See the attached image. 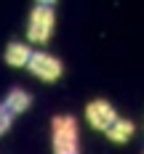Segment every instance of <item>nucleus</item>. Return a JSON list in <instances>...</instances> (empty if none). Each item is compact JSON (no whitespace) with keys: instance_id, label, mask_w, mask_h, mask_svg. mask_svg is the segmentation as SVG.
Returning a JSON list of instances; mask_svg holds the SVG:
<instances>
[{"instance_id":"nucleus-9","label":"nucleus","mask_w":144,"mask_h":154,"mask_svg":"<svg viewBox=\"0 0 144 154\" xmlns=\"http://www.w3.org/2000/svg\"><path fill=\"white\" fill-rule=\"evenodd\" d=\"M37 3H40V5H51V8H53V3H56V0H37Z\"/></svg>"},{"instance_id":"nucleus-3","label":"nucleus","mask_w":144,"mask_h":154,"mask_svg":"<svg viewBox=\"0 0 144 154\" xmlns=\"http://www.w3.org/2000/svg\"><path fill=\"white\" fill-rule=\"evenodd\" d=\"M27 66H30L32 75L37 77V80H43V82H53V80H59V75H62V61L56 56H51V53H43V51L32 53Z\"/></svg>"},{"instance_id":"nucleus-5","label":"nucleus","mask_w":144,"mask_h":154,"mask_svg":"<svg viewBox=\"0 0 144 154\" xmlns=\"http://www.w3.org/2000/svg\"><path fill=\"white\" fill-rule=\"evenodd\" d=\"M32 56V48H27L24 43H11V45L5 48V64L8 66H27V61H30Z\"/></svg>"},{"instance_id":"nucleus-1","label":"nucleus","mask_w":144,"mask_h":154,"mask_svg":"<svg viewBox=\"0 0 144 154\" xmlns=\"http://www.w3.org/2000/svg\"><path fill=\"white\" fill-rule=\"evenodd\" d=\"M53 152L78 154V122H75V117H69V114L53 117Z\"/></svg>"},{"instance_id":"nucleus-2","label":"nucleus","mask_w":144,"mask_h":154,"mask_svg":"<svg viewBox=\"0 0 144 154\" xmlns=\"http://www.w3.org/2000/svg\"><path fill=\"white\" fill-rule=\"evenodd\" d=\"M53 8L51 5H35V11L30 14V24H27V37L32 43H48L53 35Z\"/></svg>"},{"instance_id":"nucleus-8","label":"nucleus","mask_w":144,"mask_h":154,"mask_svg":"<svg viewBox=\"0 0 144 154\" xmlns=\"http://www.w3.org/2000/svg\"><path fill=\"white\" fill-rule=\"evenodd\" d=\"M14 112H11V109L5 106V104H0V136H3V133H8V128H11V125H14Z\"/></svg>"},{"instance_id":"nucleus-6","label":"nucleus","mask_w":144,"mask_h":154,"mask_svg":"<svg viewBox=\"0 0 144 154\" xmlns=\"http://www.w3.org/2000/svg\"><path fill=\"white\" fill-rule=\"evenodd\" d=\"M3 104L11 109L14 114H21V112H27L32 106V96L27 91H21V88H14V91H8V96H5Z\"/></svg>"},{"instance_id":"nucleus-7","label":"nucleus","mask_w":144,"mask_h":154,"mask_svg":"<svg viewBox=\"0 0 144 154\" xmlns=\"http://www.w3.org/2000/svg\"><path fill=\"white\" fill-rule=\"evenodd\" d=\"M133 133H136V125L131 122V120H115V125H112L110 130H107V136H110V141H115V143H126V141L133 138Z\"/></svg>"},{"instance_id":"nucleus-4","label":"nucleus","mask_w":144,"mask_h":154,"mask_svg":"<svg viewBox=\"0 0 144 154\" xmlns=\"http://www.w3.org/2000/svg\"><path fill=\"white\" fill-rule=\"evenodd\" d=\"M85 120H88V125L94 130H110L115 125V120H117V112H115V106L110 101L96 98V101H91L85 106Z\"/></svg>"}]
</instances>
